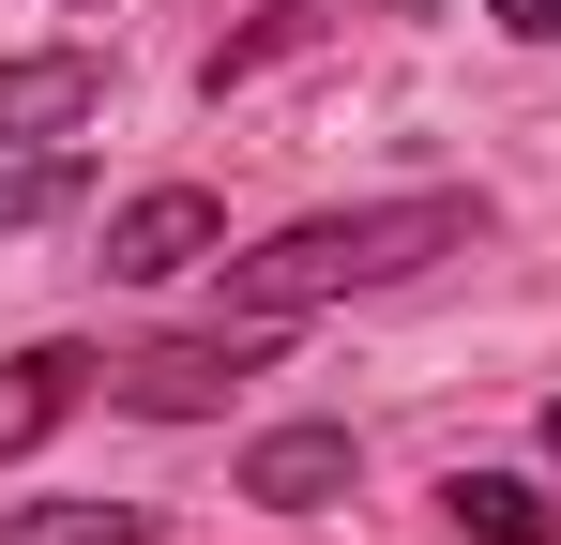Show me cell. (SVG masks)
<instances>
[{
    "mask_svg": "<svg viewBox=\"0 0 561 545\" xmlns=\"http://www.w3.org/2000/svg\"><path fill=\"white\" fill-rule=\"evenodd\" d=\"M228 258V212L197 197V182H152V197H122L106 212V288H168V272Z\"/></svg>",
    "mask_w": 561,
    "mask_h": 545,
    "instance_id": "cell-3",
    "label": "cell"
},
{
    "mask_svg": "<svg viewBox=\"0 0 561 545\" xmlns=\"http://www.w3.org/2000/svg\"><path fill=\"white\" fill-rule=\"evenodd\" d=\"M92 106H106V61H92V46H31V61H0V152L77 137Z\"/></svg>",
    "mask_w": 561,
    "mask_h": 545,
    "instance_id": "cell-5",
    "label": "cell"
},
{
    "mask_svg": "<svg viewBox=\"0 0 561 545\" xmlns=\"http://www.w3.org/2000/svg\"><path fill=\"white\" fill-rule=\"evenodd\" d=\"M547 440H561V409H547Z\"/></svg>",
    "mask_w": 561,
    "mask_h": 545,
    "instance_id": "cell-12",
    "label": "cell"
},
{
    "mask_svg": "<svg viewBox=\"0 0 561 545\" xmlns=\"http://www.w3.org/2000/svg\"><path fill=\"white\" fill-rule=\"evenodd\" d=\"M485 243V197L440 182V197H365V212H304L274 243H243V258H213V303L228 318H304V303H350V288H410V272H440Z\"/></svg>",
    "mask_w": 561,
    "mask_h": 545,
    "instance_id": "cell-1",
    "label": "cell"
},
{
    "mask_svg": "<svg viewBox=\"0 0 561 545\" xmlns=\"http://www.w3.org/2000/svg\"><path fill=\"white\" fill-rule=\"evenodd\" d=\"M0 545H152L137 500H31V515H0Z\"/></svg>",
    "mask_w": 561,
    "mask_h": 545,
    "instance_id": "cell-9",
    "label": "cell"
},
{
    "mask_svg": "<svg viewBox=\"0 0 561 545\" xmlns=\"http://www.w3.org/2000/svg\"><path fill=\"white\" fill-rule=\"evenodd\" d=\"M77 394H106L92 349H15V363H0V454L61 440V409H77Z\"/></svg>",
    "mask_w": 561,
    "mask_h": 545,
    "instance_id": "cell-7",
    "label": "cell"
},
{
    "mask_svg": "<svg viewBox=\"0 0 561 545\" xmlns=\"http://www.w3.org/2000/svg\"><path fill=\"white\" fill-rule=\"evenodd\" d=\"M288 318H228V334H168V349H106V409H152V425H197L228 409L259 363H274Z\"/></svg>",
    "mask_w": 561,
    "mask_h": 545,
    "instance_id": "cell-2",
    "label": "cell"
},
{
    "mask_svg": "<svg viewBox=\"0 0 561 545\" xmlns=\"http://www.w3.org/2000/svg\"><path fill=\"white\" fill-rule=\"evenodd\" d=\"M350 15H394V0H274L259 31H228V46L197 61V91L228 106V91H259V77H274V61H288V46H319V31H350Z\"/></svg>",
    "mask_w": 561,
    "mask_h": 545,
    "instance_id": "cell-6",
    "label": "cell"
},
{
    "mask_svg": "<svg viewBox=\"0 0 561 545\" xmlns=\"http://www.w3.org/2000/svg\"><path fill=\"white\" fill-rule=\"evenodd\" d=\"M46 212H77V152H31V167H0V243H15V228H46Z\"/></svg>",
    "mask_w": 561,
    "mask_h": 545,
    "instance_id": "cell-10",
    "label": "cell"
},
{
    "mask_svg": "<svg viewBox=\"0 0 561 545\" xmlns=\"http://www.w3.org/2000/svg\"><path fill=\"white\" fill-rule=\"evenodd\" d=\"M440 500H456V531H485V545H547V531H561V515L516 485V469H456Z\"/></svg>",
    "mask_w": 561,
    "mask_h": 545,
    "instance_id": "cell-8",
    "label": "cell"
},
{
    "mask_svg": "<svg viewBox=\"0 0 561 545\" xmlns=\"http://www.w3.org/2000/svg\"><path fill=\"white\" fill-rule=\"evenodd\" d=\"M365 485V440L350 425H274V440H243V500L259 515H319V500H350Z\"/></svg>",
    "mask_w": 561,
    "mask_h": 545,
    "instance_id": "cell-4",
    "label": "cell"
},
{
    "mask_svg": "<svg viewBox=\"0 0 561 545\" xmlns=\"http://www.w3.org/2000/svg\"><path fill=\"white\" fill-rule=\"evenodd\" d=\"M485 15H501L516 46H561V0H485Z\"/></svg>",
    "mask_w": 561,
    "mask_h": 545,
    "instance_id": "cell-11",
    "label": "cell"
}]
</instances>
